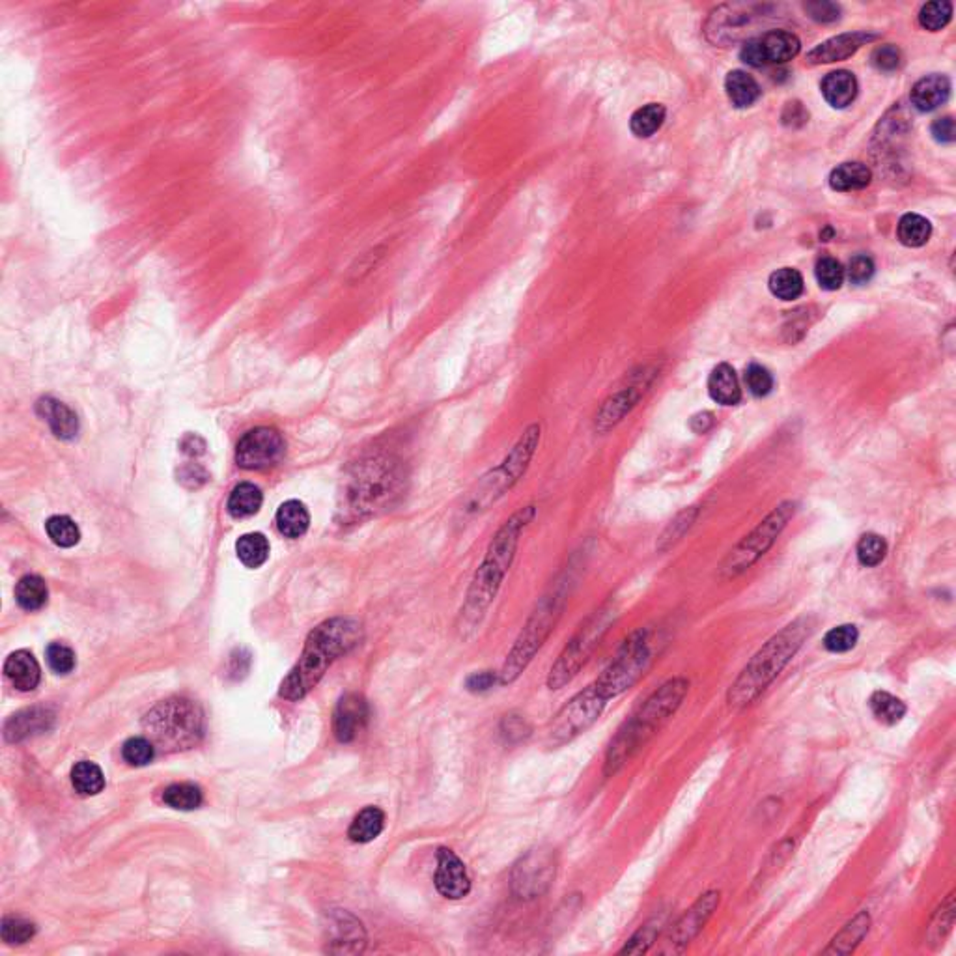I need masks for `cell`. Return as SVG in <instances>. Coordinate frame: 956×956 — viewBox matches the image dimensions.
I'll return each instance as SVG.
<instances>
[{
	"instance_id": "obj_49",
	"label": "cell",
	"mask_w": 956,
	"mask_h": 956,
	"mask_svg": "<svg viewBox=\"0 0 956 956\" xmlns=\"http://www.w3.org/2000/svg\"><path fill=\"white\" fill-rule=\"evenodd\" d=\"M46 719H47L46 710H26L23 714H17L10 721L14 728H6V737L10 740H21L23 737H26V734H32V730L42 728L46 725Z\"/></svg>"
},
{
	"instance_id": "obj_43",
	"label": "cell",
	"mask_w": 956,
	"mask_h": 956,
	"mask_svg": "<svg viewBox=\"0 0 956 956\" xmlns=\"http://www.w3.org/2000/svg\"><path fill=\"white\" fill-rule=\"evenodd\" d=\"M856 554H858V561L861 566L874 568L886 559L888 542L884 540V536H880L876 533H865L858 542Z\"/></svg>"
},
{
	"instance_id": "obj_27",
	"label": "cell",
	"mask_w": 956,
	"mask_h": 956,
	"mask_svg": "<svg viewBox=\"0 0 956 956\" xmlns=\"http://www.w3.org/2000/svg\"><path fill=\"white\" fill-rule=\"evenodd\" d=\"M275 522L286 538H301L310 527V514L301 501L290 499L279 506Z\"/></svg>"
},
{
	"instance_id": "obj_23",
	"label": "cell",
	"mask_w": 956,
	"mask_h": 956,
	"mask_svg": "<svg viewBox=\"0 0 956 956\" xmlns=\"http://www.w3.org/2000/svg\"><path fill=\"white\" fill-rule=\"evenodd\" d=\"M951 94V81L940 73H932L923 79H919L910 94V99L913 107L921 113H931L936 110L940 105H943L949 99Z\"/></svg>"
},
{
	"instance_id": "obj_56",
	"label": "cell",
	"mask_w": 956,
	"mask_h": 956,
	"mask_svg": "<svg viewBox=\"0 0 956 956\" xmlns=\"http://www.w3.org/2000/svg\"><path fill=\"white\" fill-rule=\"evenodd\" d=\"M503 734L508 740H524L531 734V727L524 717L506 716L503 721Z\"/></svg>"
},
{
	"instance_id": "obj_46",
	"label": "cell",
	"mask_w": 956,
	"mask_h": 956,
	"mask_svg": "<svg viewBox=\"0 0 956 956\" xmlns=\"http://www.w3.org/2000/svg\"><path fill=\"white\" fill-rule=\"evenodd\" d=\"M49 538L60 547H73L81 540V531L77 524L67 516H53L46 524Z\"/></svg>"
},
{
	"instance_id": "obj_12",
	"label": "cell",
	"mask_w": 956,
	"mask_h": 956,
	"mask_svg": "<svg viewBox=\"0 0 956 956\" xmlns=\"http://www.w3.org/2000/svg\"><path fill=\"white\" fill-rule=\"evenodd\" d=\"M557 856L551 849H536L525 854L512 872V888L520 899H536L554 884Z\"/></svg>"
},
{
	"instance_id": "obj_32",
	"label": "cell",
	"mask_w": 956,
	"mask_h": 956,
	"mask_svg": "<svg viewBox=\"0 0 956 956\" xmlns=\"http://www.w3.org/2000/svg\"><path fill=\"white\" fill-rule=\"evenodd\" d=\"M383 826H385L383 811L380 807L371 805V807L362 809V811L353 819L348 829V837L359 844L371 842L380 837V833L383 831Z\"/></svg>"
},
{
	"instance_id": "obj_13",
	"label": "cell",
	"mask_w": 956,
	"mask_h": 956,
	"mask_svg": "<svg viewBox=\"0 0 956 956\" xmlns=\"http://www.w3.org/2000/svg\"><path fill=\"white\" fill-rule=\"evenodd\" d=\"M286 445L279 430L260 426L247 432L238 443L236 462L249 471H260L277 465L284 456Z\"/></svg>"
},
{
	"instance_id": "obj_34",
	"label": "cell",
	"mask_w": 956,
	"mask_h": 956,
	"mask_svg": "<svg viewBox=\"0 0 956 956\" xmlns=\"http://www.w3.org/2000/svg\"><path fill=\"white\" fill-rule=\"evenodd\" d=\"M49 591L40 575H25L15 586V600L25 611H38L47 604Z\"/></svg>"
},
{
	"instance_id": "obj_58",
	"label": "cell",
	"mask_w": 956,
	"mask_h": 956,
	"mask_svg": "<svg viewBox=\"0 0 956 956\" xmlns=\"http://www.w3.org/2000/svg\"><path fill=\"white\" fill-rule=\"evenodd\" d=\"M931 133L932 137L940 142V144H951L954 142V120L952 117H943V118H938L932 127H931Z\"/></svg>"
},
{
	"instance_id": "obj_5",
	"label": "cell",
	"mask_w": 956,
	"mask_h": 956,
	"mask_svg": "<svg viewBox=\"0 0 956 956\" xmlns=\"http://www.w3.org/2000/svg\"><path fill=\"white\" fill-rule=\"evenodd\" d=\"M406 483L403 465L392 456H374L357 463L344 483L341 493V514L346 520L372 516L389 506Z\"/></svg>"
},
{
	"instance_id": "obj_54",
	"label": "cell",
	"mask_w": 956,
	"mask_h": 956,
	"mask_svg": "<svg viewBox=\"0 0 956 956\" xmlns=\"http://www.w3.org/2000/svg\"><path fill=\"white\" fill-rule=\"evenodd\" d=\"M872 275H874V262L865 254L854 256V259L849 262V268L844 270V277H849V280L856 286L867 284L872 279Z\"/></svg>"
},
{
	"instance_id": "obj_59",
	"label": "cell",
	"mask_w": 956,
	"mask_h": 956,
	"mask_svg": "<svg viewBox=\"0 0 956 956\" xmlns=\"http://www.w3.org/2000/svg\"><path fill=\"white\" fill-rule=\"evenodd\" d=\"M495 682H497V676L492 671H481V673H473L465 680V686L473 693H483V691L492 689Z\"/></svg>"
},
{
	"instance_id": "obj_36",
	"label": "cell",
	"mask_w": 956,
	"mask_h": 956,
	"mask_svg": "<svg viewBox=\"0 0 956 956\" xmlns=\"http://www.w3.org/2000/svg\"><path fill=\"white\" fill-rule=\"evenodd\" d=\"M667 117V110L661 103H648L641 108H637L632 115L630 129L637 138H648L656 131L661 129Z\"/></svg>"
},
{
	"instance_id": "obj_51",
	"label": "cell",
	"mask_w": 956,
	"mask_h": 956,
	"mask_svg": "<svg viewBox=\"0 0 956 956\" xmlns=\"http://www.w3.org/2000/svg\"><path fill=\"white\" fill-rule=\"evenodd\" d=\"M746 383H748L749 392L753 396H757V398H764L771 391H774V376L769 374V371L766 369V366L757 364V362L748 366Z\"/></svg>"
},
{
	"instance_id": "obj_6",
	"label": "cell",
	"mask_w": 956,
	"mask_h": 956,
	"mask_svg": "<svg viewBox=\"0 0 956 956\" xmlns=\"http://www.w3.org/2000/svg\"><path fill=\"white\" fill-rule=\"evenodd\" d=\"M568 600L566 585H555L549 593H545L536 607L533 609L531 616L527 618L524 630L520 632L516 643H514L512 650L508 652L503 669L499 673V684L508 686L516 682L525 669L531 666V661L538 654V650L544 646L547 637L554 634L557 622L564 611Z\"/></svg>"
},
{
	"instance_id": "obj_9",
	"label": "cell",
	"mask_w": 956,
	"mask_h": 956,
	"mask_svg": "<svg viewBox=\"0 0 956 956\" xmlns=\"http://www.w3.org/2000/svg\"><path fill=\"white\" fill-rule=\"evenodd\" d=\"M615 616H616V607L613 604H605L581 624L579 630L566 643L557 661L549 669L545 684L551 691L563 689L566 684H570L579 675V671L583 669L588 657L593 656V652L596 650V646L600 645V641L611 628Z\"/></svg>"
},
{
	"instance_id": "obj_16",
	"label": "cell",
	"mask_w": 956,
	"mask_h": 956,
	"mask_svg": "<svg viewBox=\"0 0 956 956\" xmlns=\"http://www.w3.org/2000/svg\"><path fill=\"white\" fill-rule=\"evenodd\" d=\"M801 44L798 36L788 30H769L758 38L749 40L742 51L740 58L753 67H762L769 64H785L798 56Z\"/></svg>"
},
{
	"instance_id": "obj_44",
	"label": "cell",
	"mask_w": 956,
	"mask_h": 956,
	"mask_svg": "<svg viewBox=\"0 0 956 956\" xmlns=\"http://www.w3.org/2000/svg\"><path fill=\"white\" fill-rule=\"evenodd\" d=\"M859 641V630L856 624H840L824 636V648L831 654H847L856 648Z\"/></svg>"
},
{
	"instance_id": "obj_33",
	"label": "cell",
	"mask_w": 956,
	"mask_h": 956,
	"mask_svg": "<svg viewBox=\"0 0 956 956\" xmlns=\"http://www.w3.org/2000/svg\"><path fill=\"white\" fill-rule=\"evenodd\" d=\"M667 925V913L661 911L654 917H650L648 921L626 941V945H624L620 949V954H643L646 952L657 940V936L664 932Z\"/></svg>"
},
{
	"instance_id": "obj_48",
	"label": "cell",
	"mask_w": 956,
	"mask_h": 956,
	"mask_svg": "<svg viewBox=\"0 0 956 956\" xmlns=\"http://www.w3.org/2000/svg\"><path fill=\"white\" fill-rule=\"evenodd\" d=\"M815 275H817L819 286L822 290L833 291V290H839L842 286L844 268H842V264L837 259H833V256H822V259H819V262H817Z\"/></svg>"
},
{
	"instance_id": "obj_37",
	"label": "cell",
	"mask_w": 956,
	"mask_h": 956,
	"mask_svg": "<svg viewBox=\"0 0 956 956\" xmlns=\"http://www.w3.org/2000/svg\"><path fill=\"white\" fill-rule=\"evenodd\" d=\"M264 503V495L259 486L250 483H241L234 488L229 499V512L234 518H249L252 514L260 510Z\"/></svg>"
},
{
	"instance_id": "obj_15",
	"label": "cell",
	"mask_w": 956,
	"mask_h": 956,
	"mask_svg": "<svg viewBox=\"0 0 956 956\" xmlns=\"http://www.w3.org/2000/svg\"><path fill=\"white\" fill-rule=\"evenodd\" d=\"M721 904V891L719 890H708L701 897H698L680 917L678 921L671 927V932L666 940L667 951L671 952H682L686 951L693 940L703 932V929L708 925L714 913L717 911Z\"/></svg>"
},
{
	"instance_id": "obj_30",
	"label": "cell",
	"mask_w": 956,
	"mask_h": 956,
	"mask_svg": "<svg viewBox=\"0 0 956 956\" xmlns=\"http://www.w3.org/2000/svg\"><path fill=\"white\" fill-rule=\"evenodd\" d=\"M954 921H956V893L951 891L941 900V904L938 906V910L934 911L931 919V925L927 931V943L931 947L943 945L947 936L952 932Z\"/></svg>"
},
{
	"instance_id": "obj_55",
	"label": "cell",
	"mask_w": 956,
	"mask_h": 956,
	"mask_svg": "<svg viewBox=\"0 0 956 956\" xmlns=\"http://www.w3.org/2000/svg\"><path fill=\"white\" fill-rule=\"evenodd\" d=\"M870 58H872V66L878 67L880 71H893L900 66V51L899 47L891 44L876 47Z\"/></svg>"
},
{
	"instance_id": "obj_20",
	"label": "cell",
	"mask_w": 956,
	"mask_h": 956,
	"mask_svg": "<svg viewBox=\"0 0 956 956\" xmlns=\"http://www.w3.org/2000/svg\"><path fill=\"white\" fill-rule=\"evenodd\" d=\"M872 927V917L867 910H859L850 921L844 925L828 943V947L822 951V954H840L847 956L856 952V949L861 945V941L867 938Z\"/></svg>"
},
{
	"instance_id": "obj_35",
	"label": "cell",
	"mask_w": 956,
	"mask_h": 956,
	"mask_svg": "<svg viewBox=\"0 0 956 956\" xmlns=\"http://www.w3.org/2000/svg\"><path fill=\"white\" fill-rule=\"evenodd\" d=\"M931 234H932V225H931V220L925 219L923 215L906 213L899 220L897 236L900 243L906 247H911V249L923 247L931 239Z\"/></svg>"
},
{
	"instance_id": "obj_11",
	"label": "cell",
	"mask_w": 956,
	"mask_h": 956,
	"mask_svg": "<svg viewBox=\"0 0 956 956\" xmlns=\"http://www.w3.org/2000/svg\"><path fill=\"white\" fill-rule=\"evenodd\" d=\"M607 701L598 693L595 684L586 686L575 693L570 701L551 719L545 730L547 748H563L568 742L575 740L579 734L591 728L602 716Z\"/></svg>"
},
{
	"instance_id": "obj_2",
	"label": "cell",
	"mask_w": 956,
	"mask_h": 956,
	"mask_svg": "<svg viewBox=\"0 0 956 956\" xmlns=\"http://www.w3.org/2000/svg\"><path fill=\"white\" fill-rule=\"evenodd\" d=\"M815 624L813 616H798L771 636L730 684L727 691L728 708L744 710L758 701V697L778 680L803 643L811 637Z\"/></svg>"
},
{
	"instance_id": "obj_52",
	"label": "cell",
	"mask_w": 956,
	"mask_h": 956,
	"mask_svg": "<svg viewBox=\"0 0 956 956\" xmlns=\"http://www.w3.org/2000/svg\"><path fill=\"white\" fill-rule=\"evenodd\" d=\"M36 934L34 923L23 917H5L3 919V940L8 945H19L28 941Z\"/></svg>"
},
{
	"instance_id": "obj_53",
	"label": "cell",
	"mask_w": 956,
	"mask_h": 956,
	"mask_svg": "<svg viewBox=\"0 0 956 956\" xmlns=\"http://www.w3.org/2000/svg\"><path fill=\"white\" fill-rule=\"evenodd\" d=\"M47 664L49 667L58 673V675H67L71 673L73 669H76V652H73L69 646L62 645V643H53L47 646Z\"/></svg>"
},
{
	"instance_id": "obj_19",
	"label": "cell",
	"mask_w": 956,
	"mask_h": 956,
	"mask_svg": "<svg viewBox=\"0 0 956 956\" xmlns=\"http://www.w3.org/2000/svg\"><path fill=\"white\" fill-rule=\"evenodd\" d=\"M878 38L876 34L869 32H849L835 36V38L826 40L824 44L817 46L811 53L807 55L809 64H831L847 60L852 55H856L863 46L874 42Z\"/></svg>"
},
{
	"instance_id": "obj_39",
	"label": "cell",
	"mask_w": 956,
	"mask_h": 956,
	"mask_svg": "<svg viewBox=\"0 0 956 956\" xmlns=\"http://www.w3.org/2000/svg\"><path fill=\"white\" fill-rule=\"evenodd\" d=\"M769 291L781 301H794L803 293V277L794 268H781L769 275Z\"/></svg>"
},
{
	"instance_id": "obj_42",
	"label": "cell",
	"mask_w": 956,
	"mask_h": 956,
	"mask_svg": "<svg viewBox=\"0 0 956 956\" xmlns=\"http://www.w3.org/2000/svg\"><path fill=\"white\" fill-rule=\"evenodd\" d=\"M337 936L333 943H341L339 952H361L364 945V932L359 921L348 913L341 915L337 921Z\"/></svg>"
},
{
	"instance_id": "obj_50",
	"label": "cell",
	"mask_w": 956,
	"mask_h": 956,
	"mask_svg": "<svg viewBox=\"0 0 956 956\" xmlns=\"http://www.w3.org/2000/svg\"><path fill=\"white\" fill-rule=\"evenodd\" d=\"M122 755H124L126 762L131 764V766H146V764H150L154 760L156 748H154V744L150 740L137 737V738H129L124 744Z\"/></svg>"
},
{
	"instance_id": "obj_38",
	"label": "cell",
	"mask_w": 956,
	"mask_h": 956,
	"mask_svg": "<svg viewBox=\"0 0 956 956\" xmlns=\"http://www.w3.org/2000/svg\"><path fill=\"white\" fill-rule=\"evenodd\" d=\"M236 551L247 568H260L270 559V542L260 533H249L236 542Z\"/></svg>"
},
{
	"instance_id": "obj_14",
	"label": "cell",
	"mask_w": 956,
	"mask_h": 956,
	"mask_svg": "<svg viewBox=\"0 0 956 956\" xmlns=\"http://www.w3.org/2000/svg\"><path fill=\"white\" fill-rule=\"evenodd\" d=\"M146 723L152 727L154 737L159 742H181V738H193L198 732L200 716L189 701L179 698V701L161 703L154 712L146 716Z\"/></svg>"
},
{
	"instance_id": "obj_41",
	"label": "cell",
	"mask_w": 956,
	"mask_h": 956,
	"mask_svg": "<svg viewBox=\"0 0 956 956\" xmlns=\"http://www.w3.org/2000/svg\"><path fill=\"white\" fill-rule=\"evenodd\" d=\"M163 801L178 811H193L202 803V790L193 783H176L165 788Z\"/></svg>"
},
{
	"instance_id": "obj_10",
	"label": "cell",
	"mask_w": 956,
	"mask_h": 956,
	"mask_svg": "<svg viewBox=\"0 0 956 956\" xmlns=\"http://www.w3.org/2000/svg\"><path fill=\"white\" fill-rule=\"evenodd\" d=\"M654 661V650L650 643L648 630H637L624 639L622 646L616 650L611 664L602 671V675L593 682L598 693L611 701L632 689L650 669Z\"/></svg>"
},
{
	"instance_id": "obj_22",
	"label": "cell",
	"mask_w": 956,
	"mask_h": 956,
	"mask_svg": "<svg viewBox=\"0 0 956 956\" xmlns=\"http://www.w3.org/2000/svg\"><path fill=\"white\" fill-rule=\"evenodd\" d=\"M5 675L10 684L19 691H32L42 680L40 664L28 650H17L8 656L5 664Z\"/></svg>"
},
{
	"instance_id": "obj_31",
	"label": "cell",
	"mask_w": 956,
	"mask_h": 956,
	"mask_svg": "<svg viewBox=\"0 0 956 956\" xmlns=\"http://www.w3.org/2000/svg\"><path fill=\"white\" fill-rule=\"evenodd\" d=\"M725 90L730 103L738 108L751 107L760 97L758 83L742 69L728 73L725 79Z\"/></svg>"
},
{
	"instance_id": "obj_1",
	"label": "cell",
	"mask_w": 956,
	"mask_h": 956,
	"mask_svg": "<svg viewBox=\"0 0 956 956\" xmlns=\"http://www.w3.org/2000/svg\"><path fill=\"white\" fill-rule=\"evenodd\" d=\"M536 514L538 510L534 504L522 506L493 534L483 564L474 572L462 607L460 616L463 632L473 630L476 624H481L488 607L495 600L514 559H516V551L524 533L534 522Z\"/></svg>"
},
{
	"instance_id": "obj_4",
	"label": "cell",
	"mask_w": 956,
	"mask_h": 956,
	"mask_svg": "<svg viewBox=\"0 0 956 956\" xmlns=\"http://www.w3.org/2000/svg\"><path fill=\"white\" fill-rule=\"evenodd\" d=\"M361 637L362 628L355 618L337 616L321 622L309 634L298 664L282 680L279 695L288 701H301L341 656L359 645Z\"/></svg>"
},
{
	"instance_id": "obj_47",
	"label": "cell",
	"mask_w": 956,
	"mask_h": 956,
	"mask_svg": "<svg viewBox=\"0 0 956 956\" xmlns=\"http://www.w3.org/2000/svg\"><path fill=\"white\" fill-rule=\"evenodd\" d=\"M952 17V5L945 3V0H938V3H927L921 12H919V25L925 30L938 32L949 25Z\"/></svg>"
},
{
	"instance_id": "obj_21",
	"label": "cell",
	"mask_w": 956,
	"mask_h": 956,
	"mask_svg": "<svg viewBox=\"0 0 956 956\" xmlns=\"http://www.w3.org/2000/svg\"><path fill=\"white\" fill-rule=\"evenodd\" d=\"M36 412L49 424L53 433L60 439H73L79 432L77 415L73 413L64 402L46 396L36 403Z\"/></svg>"
},
{
	"instance_id": "obj_8",
	"label": "cell",
	"mask_w": 956,
	"mask_h": 956,
	"mask_svg": "<svg viewBox=\"0 0 956 956\" xmlns=\"http://www.w3.org/2000/svg\"><path fill=\"white\" fill-rule=\"evenodd\" d=\"M798 512L796 501H783L768 516L737 545H734L723 563L719 564L721 579H734L746 574L753 564H757L768 551L774 547L781 533L794 520Z\"/></svg>"
},
{
	"instance_id": "obj_25",
	"label": "cell",
	"mask_w": 956,
	"mask_h": 956,
	"mask_svg": "<svg viewBox=\"0 0 956 956\" xmlns=\"http://www.w3.org/2000/svg\"><path fill=\"white\" fill-rule=\"evenodd\" d=\"M708 394L721 406H737L742 400V389L737 372L730 364L721 362L712 371L708 378Z\"/></svg>"
},
{
	"instance_id": "obj_3",
	"label": "cell",
	"mask_w": 956,
	"mask_h": 956,
	"mask_svg": "<svg viewBox=\"0 0 956 956\" xmlns=\"http://www.w3.org/2000/svg\"><path fill=\"white\" fill-rule=\"evenodd\" d=\"M689 680L675 676L661 684L641 707L622 723L609 742L604 760V776L613 778L648 744L654 734L664 727L682 707L689 693Z\"/></svg>"
},
{
	"instance_id": "obj_18",
	"label": "cell",
	"mask_w": 956,
	"mask_h": 956,
	"mask_svg": "<svg viewBox=\"0 0 956 956\" xmlns=\"http://www.w3.org/2000/svg\"><path fill=\"white\" fill-rule=\"evenodd\" d=\"M371 710L366 698L359 693H348L341 698V703L335 710L333 728L335 737L341 742H351L357 738V734L364 728L366 721H369Z\"/></svg>"
},
{
	"instance_id": "obj_57",
	"label": "cell",
	"mask_w": 956,
	"mask_h": 956,
	"mask_svg": "<svg viewBox=\"0 0 956 956\" xmlns=\"http://www.w3.org/2000/svg\"><path fill=\"white\" fill-rule=\"evenodd\" d=\"M805 12L820 23H831L839 19V6L831 3H809L805 5Z\"/></svg>"
},
{
	"instance_id": "obj_17",
	"label": "cell",
	"mask_w": 956,
	"mask_h": 956,
	"mask_svg": "<svg viewBox=\"0 0 956 956\" xmlns=\"http://www.w3.org/2000/svg\"><path fill=\"white\" fill-rule=\"evenodd\" d=\"M435 888L449 900L465 899L471 891V878L463 861L449 849H439L437 852V869H435Z\"/></svg>"
},
{
	"instance_id": "obj_24",
	"label": "cell",
	"mask_w": 956,
	"mask_h": 956,
	"mask_svg": "<svg viewBox=\"0 0 956 956\" xmlns=\"http://www.w3.org/2000/svg\"><path fill=\"white\" fill-rule=\"evenodd\" d=\"M639 398H641V392L636 387H626V389H622L620 392L613 394L609 400L604 402L602 410L596 415V421H595L596 430L598 432H609L611 428H615L624 417H626L636 408V403L639 402Z\"/></svg>"
},
{
	"instance_id": "obj_7",
	"label": "cell",
	"mask_w": 956,
	"mask_h": 956,
	"mask_svg": "<svg viewBox=\"0 0 956 956\" xmlns=\"http://www.w3.org/2000/svg\"><path fill=\"white\" fill-rule=\"evenodd\" d=\"M542 439V426L538 422L525 428L520 439L514 443L504 460L493 467L478 483V490L469 499L471 512H483L504 497L525 476Z\"/></svg>"
},
{
	"instance_id": "obj_26",
	"label": "cell",
	"mask_w": 956,
	"mask_h": 956,
	"mask_svg": "<svg viewBox=\"0 0 956 956\" xmlns=\"http://www.w3.org/2000/svg\"><path fill=\"white\" fill-rule=\"evenodd\" d=\"M820 90H822L824 99L831 107L844 108V107H849L858 96V79L854 77V73L847 69L831 71L824 77Z\"/></svg>"
},
{
	"instance_id": "obj_28",
	"label": "cell",
	"mask_w": 956,
	"mask_h": 956,
	"mask_svg": "<svg viewBox=\"0 0 956 956\" xmlns=\"http://www.w3.org/2000/svg\"><path fill=\"white\" fill-rule=\"evenodd\" d=\"M869 708H870L872 717L880 725H886V727L899 725L908 714V707L902 698L895 697L890 691H881V689L874 691L869 697Z\"/></svg>"
},
{
	"instance_id": "obj_45",
	"label": "cell",
	"mask_w": 956,
	"mask_h": 956,
	"mask_svg": "<svg viewBox=\"0 0 956 956\" xmlns=\"http://www.w3.org/2000/svg\"><path fill=\"white\" fill-rule=\"evenodd\" d=\"M698 516V508L697 506H691V508H686L682 510L678 516L667 525V529L664 531V534L659 536V551H667L671 549L676 542H680L684 538V534L691 529V525L695 524Z\"/></svg>"
},
{
	"instance_id": "obj_29",
	"label": "cell",
	"mask_w": 956,
	"mask_h": 956,
	"mask_svg": "<svg viewBox=\"0 0 956 956\" xmlns=\"http://www.w3.org/2000/svg\"><path fill=\"white\" fill-rule=\"evenodd\" d=\"M872 179V172L867 165L852 161L842 163L829 174V188L839 193L865 189Z\"/></svg>"
},
{
	"instance_id": "obj_40",
	"label": "cell",
	"mask_w": 956,
	"mask_h": 956,
	"mask_svg": "<svg viewBox=\"0 0 956 956\" xmlns=\"http://www.w3.org/2000/svg\"><path fill=\"white\" fill-rule=\"evenodd\" d=\"M71 783L81 796H96L105 788V776L97 764L81 760L71 769Z\"/></svg>"
}]
</instances>
